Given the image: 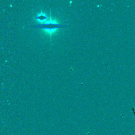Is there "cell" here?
<instances>
[{
  "mask_svg": "<svg viewBox=\"0 0 135 135\" xmlns=\"http://www.w3.org/2000/svg\"><path fill=\"white\" fill-rule=\"evenodd\" d=\"M72 3V1H70V4H71V3Z\"/></svg>",
  "mask_w": 135,
  "mask_h": 135,
  "instance_id": "3957f363",
  "label": "cell"
},
{
  "mask_svg": "<svg viewBox=\"0 0 135 135\" xmlns=\"http://www.w3.org/2000/svg\"><path fill=\"white\" fill-rule=\"evenodd\" d=\"M51 17V16H50L49 20L42 23L36 24L32 26H30L29 27L43 30L45 33L49 34L50 37H51L52 35L54 34L58 30V29L69 26L68 25H64L59 23L58 21L55 20H52Z\"/></svg>",
  "mask_w": 135,
  "mask_h": 135,
  "instance_id": "6da1fadb",
  "label": "cell"
},
{
  "mask_svg": "<svg viewBox=\"0 0 135 135\" xmlns=\"http://www.w3.org/2000/svg\"><path fill=\"white\" fill-rule=\"evenodd\" d=\"M49 18L50 17H48L42 11H41L40 13H39L34 17V19L38 22V24H41L45 22L46 21L49 20Z\"/></svg>",
  "mask_w": 135,
  "mask_h": 135,
  "instance_id": "7a4b0ae2",
  "label": "cell"
}]
</instances>
